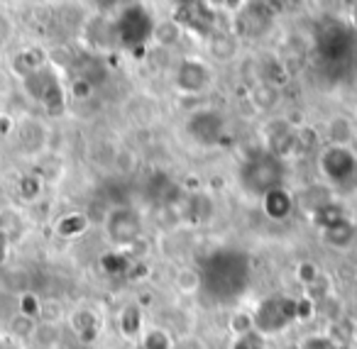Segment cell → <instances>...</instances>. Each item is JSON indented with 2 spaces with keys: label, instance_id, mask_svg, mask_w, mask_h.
I'll use <instances>...</instances> for the list:
<instances>
[{
  "label": "cell",
  "instance_id": "obj_1",
  "mask_svg": "<svg viewBox=\"0 0 357 349\" xmlns=\"http://www.w3.org/2000/svg\"><path fill=\"white\" fill-rule=\"evenodd\" d=\"M204 286L215 298H235L248 286V259L235 251H218L204 269Z\"/></svg>",
  "mask_w": 357,
  "mask_h": 349
},
{
  "label": "cell",
  "instance_id": "obj_2",
  "mask_svg": "<svg viewBox=\"0 0 357 349\" xmlns=\"http://www.w3.org/2000/svg\"><path fill=\"white\" fill-rule=\"evenodd\" d=\"M282 162H279L274 154H255L245 162V166L240 169V181H245L250 193H257V196H264V193L274 191V188L282 186Z\"/></svg>",
  "mask_w": 357,
  "mask_h": 349
},
{
  "label": "cell",
  "instance_id": "obj_3",
  "mask_svg": "<svg viewBox=\"0 0 357 349\" xmlns=\"http://www.w3.org/2000/svg\"><path fill=\"white\" fill-rule=\"evenodd\" d=\"M152 32H154L152 17H149V13L144 10V8H139V6L125 8L118 20V37L125 47L137 49V47H142L144 42L149 40Z\"/></svg>",
  "mask_w": 357,
  "mask_h": 349
},
{
  "label": "cell",
  "instance_id": "obj_4",
  "mask_svg": "<svg viewBox=\"0 0 357 349\" xmlns=\"http://www.w3.org/2000/svg\"><path fill=\"white\" fill-rule=\"evenodd\" d=\"M252 320H255V327H259L262 332H277V329L287 327L291 320H296V300L291 298L262 300Z\"/></svg>",
  "mask_w": 357,
  "mask_h": 349
},
{
  "label": "cell",
  "instance_id": "obj_5",
  "mask_svg": "<svg viewBox=\"0 0 357 349\" xmlns=\"http://www.w3.org/2000/svg\"><path fill=\"white\" fill-rule=\"evenodd\" d=\"M321 169L331 181L342 183L355 173L357 159L347 147H331L321 154Z\"/></svg>",
  "mask_w": 357,
  "mask_h": 349
},
{
  "label": "cell",
  "instance_id": "obj_6",
  "mask_svg": "<svg viewBox=\"0 0 357 349\" xmlns=\"http://www.w3.org/2000/svg\"><path fill=\"white\" fill-rule=\"evenodd\" d=\"M189 132L194 134L199 142L204 144H215L223 134V118L213 110H204V113H196L189 120Z\"/></svg>",
  "mask_w": 357,
  "mask_h": 349
},
{
  "label": "cell",
  "instance_id": "obj_7",
  "mask_svg": "<svg viewBox=\"0 0 357 349\" xmlns=\"http://www.w3.org/2000/svg\"><path fill=\"white\" fill-rule=\"evenodd\" d=\"M176 22L178 27H191V30L201 32V35H206V32L213 27V13H211L208 6H204V3H186V6H178V13H176Z\"/></svg>",
  "mask_w": 357,
  "mask_h": 349
},
{
  "label": "cell",
  "instance_id": "obj_8",
  "mask_svg": "<svg viewBox=\"0 0 357 349\" xmlns=\"http://www.w3.org/2000/svg\"><path fill=\"white\" fill-rule=\"evenodd\" d=\"M108 235L115 245H132L139 235V225L130 210H115L108 217Z\"/></svg>",
  "mask_w": 357,
  "mask_h": 349
},
{
  "label": "cell",
  "instance_id": "obj_9",
  "mask_svg": "<svg viewBox=\"0 0 357 349\" xmlns=\"http://www.w3.org/2000/svg\"><path fill=\"white\" fill-rule=\"evenodd\" d=\"M178 88L184 93H201V91L208 86V66L201 64V61H184L181 69H178Z\"/></svg>",
  "mask_w": 357,
  "mask_h": 349
},
{
  "label": "cell",
  "instance_id": "obj_10",
  "mask_svg": "<svg viewBox=\"0 0 357 349\" xmlns=\"http://www.w3.org/2000/svg\"><path fill=\"white\" fill-rule=\"evenodd\" d=\"M262 203H264V212H267L272 220H284V217H289V212H291V208H294L291 196H289L282 186L264 193Z\"/></svg>",
  "mask_w": 357,
  "mask_h": 349
},
{
  "label": "cell",
  "instance_id": "obj_11",
  "mask_svg": "<svg viewBox=\"0 0 357 349\" xmlns=\"http://www.w3.org/2000/svg\"><path fill=\"white\" fill-rule=\"evenodd\" d=\"M40 69H45V54H42V49H35V47L17 52V56L13 59V71H15L22 81H25L27 76L37 74Z\"/></svg>",
  "mask_w": 357,
  "mask_h": 349
},
{
  "label": "cell",
  "instance_id": "obj_12",
  "mask_svg": "<svg viewBox=\"0 0 357 349\" xmlns=\"http://www.w3.org/2000/svg\"><path fill=\"white\" fill-rule=\"evenodd\" d=\"M56 76L52 74L50 69H40L37 71V74H32V76H27L25 81H22V84H25V88H27V93L32 95V98L35 100H42V95L47 93V91L52 88V86L56 84Z\"/></svg>",
  "mask_w": 357,
  "mask_h": 349
},
{
  "label": "cell",
  "instance_id": "obj_13",
  "mask_svg": "<svg viewBox=\"0 0 357 349\" xmlns=\"http://www.w3.org/2000/svg\"><path fill=\"white\" fill-rule=\"evenodd\" d=\"M71 325H74L76 334H79L84 342H91V339L96 337V332H98V320H96V315L84 308L71 315Z\"/></svg>",
  "mask_w": 357,
  "mask_h": 349
},
{
  "label": "cell",
  "instance_id": "obj_14",
  "mask_svg": "<svg viewBox=\"0 0 357 349\" xmlns=\"http://www.w3.org/2000/svg\"><path fill=\"white\" fill-rule=\"evenodd\" d=\"M20 142L27 152H37V149L45 144V130H42V125L35 123V120L22 123L20 125Z\"/></svg>",
  "mask_w": 357,
  "mask_h": 349
},
{
  "label": "cell",
  "instance_id": "obj_15",
  "mask_svg": "<svg viewBox=\"0 0 357 349\" xmlns=\"http://www.w3.org/2000/svg\"><path fill=\"white\" fill-rule=\"evenodd\" d=\"M86 227H89V220H86V215H81V212H69V215H64L59 222H56V235H61V237H79L81 232H86Z\"/></svg>",
  "mask_w": 357,
  "mask_h": 349
},
{
  "label": "cell",
  "instance_id": "obj_16",
  "mask_svg": "<svg viewBox=\"0 0 357 349\" xmlns=\"http://www.w3.org/2000/svg\"><path fill=\"white\" fill-rule=\"evenodd\" d=\"M17 196L27 203H35L42 196V178L37 173H25L17 181Z\"/></svg>",
  "mask_w": 357,
  "mask_h": 349
},
{
  "label": "cell",
  "instance_id": "obj_17",
  "mask_svg": "<svg viewBox=\"0 0 357 349\" xmlns=\"http://www.w3.org/2000/svg\"><path fill=\"white\" fill-rule=\"evenodd\" d=\"M40 103L45 105V110H47L50 115H61V113H64L66 98H64V91H61V84H59V81H56V84L52 86V88L47 91L45 95H42Z\"/></svg>",
  "mask_w": 357,
  "mask_h": 349
},
{
  "label": "cell",
  "instance_id": "obj_18",
  "mask_svg": "<svg viewBox=\"0 0 357 349\" xmlns=\"http://www.w3.org/2000/svg\"><path fill=\"white\" fill-rule=\"evenodd\" d=\"M316 222L321 227H326V232L333 230V227H337L342 222V210L337 205H321L316 212Z\"/></svg>",
  "mask_w": 357,
  "mask_h": 349
},
{
  "label": "cell",
  "instance_id": "obj_19",
  "mask_svg": "<svg viewBox=\"0 0 357 349\" xmlns=\"http://www.w3.org/2000/svg\"><path fill=\"white\" fill-rule=\"evenodd\" d=\"M100 264H103V269L113 276L125 274V271L130 269V259L123 254V251H108V254L100 259Z\"/></svg>",
  "mask_w": 357,
  "mask_h": 349
},
{
  "label": "cell",
  "instance_id": "obj_20",
  "mask_svg": "<svg viewBox=\"0 0 357 349\" xmlns=\"http://www.w3.org/2000/svg\"><path fill=\"white\" fill-rule=\"evenodd\" d=\"M17 313L25 315V318H30V320L40 318V315H42V303H40V298H37V295L32 293V290L22 293V295H20V300H17Z\"/></svg>",
  "mask_w": 357,
  "mask_h": 349
},
{
  "label": "cell",
  "instance_id": "obj_21",
  "mask_svg": "<svg viewBox=\"0 0 357 349\" xmlns=\"http://www.w3.org/2000/svg\"><path fill=\"white\" fill-rule=\"evenodd\" d=\"M331 137H333V142H335V147H347V142H350V137H352L350 123H347L345 118H335L331 123Z\"/></svg>",
  "mask_w": 357,
  "mask_h": 349
},
{
  "label": "cell",
  "instance_id": "obj_22",
  "mask_svg": "<svg viewBox=\"0 0 357 349\" xmlns=\"http://www.w3.org/2000/svg\"><path fill=\"white\" fill-rule=\"evenodd\" d=\"M172 347V339L164 329L154 327V329H147L144 334V349H169Z\"/></svg>",
  "mask_w": 357,
  "mask_h": 349
},
{
  "label": "cell",
  "instance_id": "obj_23",
  "mask_svg": "<svg viewBox=\"0 0 357 349\" xmlns=\"http://www.w3.org/2000/svg\"><path fill=\"white\" fill-rule=\"evenodd\" d=\"M326 237H328V242H333V245L345 247L347 242L352 240V225H347V222L342 220L337 227H333V230H328V232H326Z\"/></svg>",
  "mask_w": 357,
  "mask_h": 349
},
{
  "label": "cell",
  "instance_id": "obj_24",
  "mask_svg": "<svg viewBox=\"0 0 357 349\" xmlns=\"http://www.w3.org/2000/svg\"><path fill=\"white\" fill-rule=\"evenodd\" d=\"M10 329L17 337H32V332H35V320L25 318V315H17V318H13Z\"/></svg>",
  "mask_w": 357,
  "mask_h": 349
},
{
  "label": "cell",
  "instance_id": "obj_25",
  "mask_svg": "<svg viewBox=\"0 0 357 349\" xmlns=\"http://www.w3.org/2000/svg\"><path fill=\"white\" fill-rule=\"evenodd\" d=\"M120 323H123V332L125 334H135L139 329V310L137 308H125Z\"/></svg>",
  "mask_w": 357,
  "mask_h": 349
},
{
  "label": "cell",
  "instance_id": "obj_26",
  "mask_svg": "<svg viewBox=\"0 0 357 349\" xmlns=\"http://www.w3.org/2000/svg\"><path fill=\"white\" fill-rule=\"evenodd\" d=\"M91 93H93V84H91L86 76H79V79H74V84H71V95H74L76 100H86Z\"/></svg>",
  "mask_w": 357,
  "mask_h": 349
},
{
  "label": "cell",
  "instance_id": "obj_27",
  "mask_svg": "<svg viewBox=\"0 0 357 349\" xmlns=\"http://www.w3.org/2000/svg\"><path fill=\"white\" fill-rule=\"evenodd\" d=\"M233 349H264V339H262V334H257V332L240 334Z\"/></svg>",
  "mask_w": 357,
  "mask_h": 349
},
{
  "label": "cell",
  "instance_id": "obj_28",
  "mask_svg": "<svg viewBox=\"0 0 357 349\" xmlns=\"http://www.w3.org/2000/svg\"><path fill=\"white\" fill-rule=\"evenodd\" d=\"M178 30H181V27H178L176 22H169V25L157 27L159 42H162V45H169V42H176V40H178Z\"/></svg>",
  "mask_w": 357,
  "mask_h": 349
},
{
  "label": "cell",
  "instance_id": "obj_29",
  "mask_svg": "<svg viewBox=\"0 0 357 349\" xmlns=\"http://www.w3.org/2000/svg\"><path fill=\"white\" fill-rule=\"evenodd\" d=\"M252 327H255V320L250 318V315H235V318H233V329L238 334L252 332Z\"/></svg>",
  "mask_w": 357,
  "mask_h": 349
},
{
  "label": "cell",
  "instance_id": "obj_30",
  "mask_svg": "<svg viewBox=\"0 0 357 349\" xmlns=\"http://www.w3.org/2000/svg\"><path fill=\"white\" fill-rule=\"evenodd\" d=\"M301 349H337L335 342L328 337H308Z\"/></svg>",
  "mask_w": 357,
  "mask_h": 349
},
{
  "label": "cell",
  "instance_id": "obj_31",
  "mask_svg": "<svg viewBox=\"0 0 357 349\" xmlns=\"http://www.w3.org/2000/svg\"><path fill=\"white\" fill-rule=\"evenodd\" d=\"M8 245H10V240H8V232L0 227V266L6 264V259H8Z\"/></svg>",
  "mask_w": 357,
  "mask_h": 349
},
{
  "label": "cell",
  "instance_id": "obj_32",
  "mask_svg": "<svg viewBox=\"0 0 357 349\" xmlns=\"http://www.w3.org/2000/svg\"><path fill=\"white\" fill-rule=\"evenodd\" d=\"M13 130V120L8 115H0V134H10Z\"/></svg>",
  "mask_w": 357,
  "mask_h": 349
},
{
  "label": "cell",
  "instance_id": "obj_33",
  "mask_svg": "<svg viewBox=\"0 0 357 349\" xmlns=\"http://www.w3.org/2000/svg\"><path fill=\"white\" fill-rule=\"evenodd\" d=\"M0 349H20V344L10 337H0Z\"/></svg>",
  "mask_w": 357,
  "mask_h": 349
},
{
  "label": "cell",
  "instance_id": "obj_34",
  "mask_svg": "<svg viewBox=\"0 0 357 349\" xmlns=\"http://www.w3.org/2000/svg\"><path fill=\"white\" fill-rule=\"evenodd\" d=\"M298 276H303V279H311V276H316V269H313V264H303L301 269H298Z\"/></svg>",
  "mask_w": 357,
  "mask_h": 349
}]
</instances>
